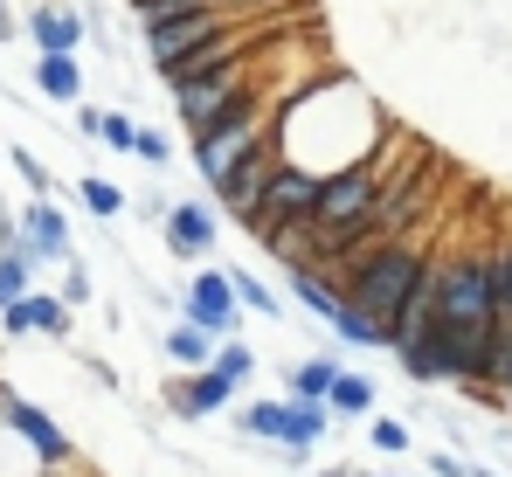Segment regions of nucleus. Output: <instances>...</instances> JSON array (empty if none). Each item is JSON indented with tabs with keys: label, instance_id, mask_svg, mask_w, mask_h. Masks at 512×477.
<instances>
[{
	"label": "nucleus",
	"instance_id": "nucleus-13",
	"mask_svg": "<svg viewBox=\"0 0 512 477\" xmlns=\"http://www.w3.org/2000/svg\"><path fill=\"white\" fill-rule=\"evenodd\" d=\"M229 395H236V381H229L222 367H194V381H180V388H173V415L201 422V415L229 408Z\"/></svg>",
	"mask_w": 512,
	"mask_h": 477
},
{
	"label": "nucleus",
	"instance_id": "nucleus-3",
	"mask_svg": "<svg viewBox=\"0 0 512 477\" xmlns=\"http://www.w3.org/2000/svg\"><path fill=\"white\" fill-rule=\"evenodd\" d=\"M326 401H250L243 408V429L263 436V443H284L291 457H305V450H319V436H326Z\"/></svg>",
	"mask_w": 512,
	"mask_h": 477
},
{
	"label": "nucleus",
	"instance_id": "nucleus-15",
	"mask_svg": "<svg viewBox=\"0 0 512 477\" xmlns=\"http://www.w3.org/2000/svg\"><path fill=\"white\" fill-rule=\"evenodd\" d=\"M167 360H173V367H187V374L208 367V360H215V332H201L194 318H180V325L167 332Z\"/></svg>",
	"mask_w": 512,
	"mask_h": 477
},
{
	"label": "nucleus",
	"instance_id": "nucleus-9",
	"mask_svg": "<svg viewBox=\"0 0 512 477\" xmlns=\"http://www.w3.org/2000/svg\"><path fill=\"white\" fill-rule=\"evenodd\" d=\"M14 242H21L35 263H70V222H63V208H56L49 194H35V201L21 208V222H14Z\"/></svg>",
	"mask_w": 512,
	"mask_h": 477
},
{
	"label": "nucleus",
	"instance_id": "nucleus-7",
	"mask_svg": "<svg viewBox=\"0 0 512 477\" xmlns=\"http://www.w3.org/2000/svg\"><path fill=\"white\" fill-rule=\"evenodd\" d=\"M277 166H284V153H277V139H270V146H256L229 180H215V201H222L236 222H250L256 208H263V194H270V180H277Z\"/></svg>",
	"mask_w": 512,
	"mask_h": 477
},
{
	"label": "nucleus",
	"instance_id": "nucleus-20",
	"mask_svg": "<svg viewBox=\"0 0 512 477\" xmlns=\"http://www.w3.org/2000/svg\"><path fill=\"white\" fill-rule=\"evenodd\" d=\"M229 284H236V298L250 305V312H263V318H284V305L263 291V277H250V270H229Z\"/></svg>",
	"mask_w": 512,
	"mask_h": 477
},
{
	"label": "nucleus",
	"instance_id": "nucleus-5",
	"mask_svg": "<svg viewBox=\"0 0 512 477\" xmlns=\"http://www.w3.org/2000/svg\"><path fill=\"white\" fill-rule=\"evenodd\" d=\"M215 35H229V7H201V14H180V21H153V28H146V49H153V63L167 70L180 56L208 49Z\"/></svg>",
	"mask_w": 512,
	"mask_h": 477
},
{
	"label": "nucleus",
	"instance_id": "nucleus-6",
	"mask_svg": "<svg viewBox=\"0 0 512 477\" xmlns=\"http://www.w3.org/2000/svg\"><path fill=\"white\" fill-rule=\"evenodd\" d=\"M180 305H187V318H194L201 332H215V339H236V325H243V298H236L229 270H201Z\"/></svg>",
	"mask_w": 512,
	"mask_h": 477
},
{
	"label": "nucleus",
	"instance_id": "nucleus-4",
	"mask_svg": "<svg viewBox=\"0 0 512 477\" xmlns=\"http://www.w3.org/2000/svg\"><path fill=\"white\" fill-rule=\"evenodd\" d=\"M256 146H270V111H250V118H222V125H208V132H194V166H201V180L215 187V180H229Z\"/></svg>",
	"mask_w": 512,
	"mask_h": 477
},
{
	"label": "nucleus",
	"instance_id": "nucleus-19",
	"mask_svg": "<svg viewBox=\"0 0 512 477\" xmlns=\"http://www.w3.org/2000/svg\"><path fill=\"white\" fill-rule=\"evenodd\" d=\"M208 367H222V374H229V381L243 388V381H250V374H256V353H250V346H243V339H222Z\"/></svg>",
	"mask_w": 512,
	"mask_h": 477
},
{
	"label": "nucleus",
	"instance_id": "nucleus-11",
	"mask_svg": "<svg viewBox=\"0 0 512 477\" xmlns=\"http://www.w3.org/2000/svg\"><path fill=\"white\" fill-rule=\"evenodd\" d=\"M84 28H90L84 14H77V7H56V0L28 14V42H35V56H77Z\"/></svg>",
	"mask_w": 512,
	"mask_h": 477
},
{
	"label": "nucleus",
	"instance_id": "nucleus-27",
	"mask_svg": "<svg viewBox=\"0 0 512 477\" xmlns=\"http://www.w3.org/2000/svg\"><path fill=\"white\" fill-rule=\"evenodd\" d=\"M97 125H104V111H97V104H77V132H84V139H97Z\"/></svg>",
	"mask_w": 512,
	"mask_h": 477
},
{
	"label": "nucleus",
	"instance_id": "nucleus-22",
	"mask_svg": "<svg viewBox=\"0 0 512 477\" xmlns=\"http://www.w3.org/2000/svg\"><path fill=\"white\" fill-rule=\"evenodd\" d=\"M485 388L512 395V318H499V346H492V381Z\"/></svg>",
	"mask_w": 512,
	"mask_h": 477
},
{
	"label": "nucleus",
	"instance_id": "nucleus-28",
	"mask_svg": "<svg viewBox=\"0 0 512 477\" xmlns=\"http://www.w3.org/2000/svg\"><path fill=\"white\" fill-rule=\"evenodd\" d=\"M7 35H14V14H7V0H0V42H7Z\"/></svg>",
	"mask_w": 512,
	"mask_h": 477
},
{
	"label": "nucleus",
	"instance_id": "nucleus-2",
	"mask_svg": "<svg viewBox=\"0 0 512 477\" xmlns=\"http://www.w3.org/2000/svg\"><path fill=\"white\" fill-rule=\"evenodd\" d=\"M443 291H436V318H499V263L464 249V256H436Z\"/></svg>",
	"mask_w": 512,
	"mask_h": 477
},
{
	"label": "nucleus",
	"instance_id": "nucleus-26",
	"mask_svg": "<svg viewBox=\"0 0 512 477\" xmlns=\"http://www.w3.org/2000/svg\"><path fill=\"white\" fill-rule=\"evenodd\" d=\"M492 263H499V318H512V242L492 249Z\"/></svg>",
	"mask_w": 512,
	"mask_h": 477
},
{
	"label": "nucleus",
	"instance_id": "nucleus-8",
	"mask_svg": "<svg viewBox=\"0 0 512 477\" xmlns=\"http://www.w3.org/2000/svg\"><path fill=\"white\" fill-rule=\"evenodd\" d=\"M0 415H7V422H14V436H21V443L42 457V471H70V436L49 422V408H35L28 395H14V388H7Z\"/></svg>",
	"mask_w": 512,
	"mask_h": 477
},
{
	"label": "nucleus",
	"instance_id": "nucleus-24",
	"mask_svg": "<svg viewBox=\"0 0 512 477\" xmlns=\"http://www.w3.org/2000/svg\"><path fill=\"white\" fill-rule=\"evenodd\" d=\"M132 153L146 159V166H167V159H173V139H167V132H146V125H139V146H132Z\"/></svg>",
	"mask_w": 512,
	"mask_h": 477
},
{
	"label": "nucleus",
	"instance_id": "nucleus-10",
	"mask_svg": "<svg viewBox=\"0 0 512 477\" xmlns=\"http://www.w3.org/2000/svg\"><path fill=\"white\" fill-rule=\"evenodd\" d=\"M0 325H7V339H28V332L63 339V332H70V298H56V291H28V298L0 305Z\"/></svg>",
	"mask_w": 512,
	"mask_h": 477
},
{
	"label": "nucleus",
	"instance_id": "nucleus-14",
	"mask_svg": "<svg viewBox=\"0 0 512 477\" xmlns=\"http://www.w3.org/2000/svg\"><path fill=\"white\" fill-rule=\"evenodd\" d=\"M35 90H42L49 104H77V97H84L77 56H35Z\"/></svg>",
	"mask_w": 512,
	"mask_h": 477
},
{
	"label": "nucleus",
	"instance_id": "nucleus-17",
	"mask_svg": "<svg viewBox=\"0 0 512 477\" xmlns=\"http://www.w3.org/2000/svg\"><path fill=\"white\" fill-rule=\"evenodd\" d=\"M326 408H340V415H367L374 408V381L367 374H333V395H326Z\"/></svg>",
	"mask_w": 512,
	"mask_h": 477
},
{
	"label": "nucleus",
	"instance_id": "nucleus-23",
	"mask_svg": "<svg viewBox=\"0 0 512 477\" xmlns=\"http://www.w3.org/2000/svg\"><path fill=\"white\" fill-rule=\"evenodd\" d=\"M367 436H374V450H381V457H402V450H409V429H402L395 415H374V429H367Z\"/></svg>",
	"mask_w": 512,
	"mask_h": 477
},
{
	"label": "nucleus",
	"instance_id": "nucleus-12",
	"mask_svg": "<svg viewBox=\"0 0 512 477\" xmlns=\"http://www.w3.org/2000/svg\"><path fill=\"white\" fill-rule=\"evenodd\" d=\"M167 249L173 256H208L215 249V208L208 201H173L167 208Z\"/></svg>",
	"mask_w": 512,
	"mask_h": 477
},
{
	"label": "nucleus",
	"instance_id": "nucleus-29",
	"mask_svg": "<svg viewBox=\"0 0 512 477\" xmlns=\"http://www.w3.org/2000/svg\"><path fill=\"white\" fill-rule=\"evenodd\" d=\"M35 477H70V471H35Z\"/></svg>",
	"mask_w": 512,
	"mask_h": 477
},
{
	"label": "nucleus",
	"instance_id": "nucleus-21",
	"mask_svg": "<svg viewBox=\"0 0 512 477\" xmlns=\"http://www.w3.org/2000/svg\"><path fill=\"white\" fill-rule=\"evenodd\" d=\"M97 146H111V153H132V146H139V125H132L125 111H104V125H97Z\"/></svg>",
	"mask_w": 512,
	"mask_h": 477
},
{
	"label": "nucleus",
	"instance_id": "nucleus-18",
	"mask_svg": "<svg viewBox=\"0 0 512 477\" xmlns=\"http://www.w3.org/2000/svg\"><path fill=\"white\" fill-rule=\"evenodd\" d=\"M333 374H340V360H305V367L291 374V395L298 401H326L333 395Z\"/></svg>",
	"mask_w": 512,
	"mask_h": 477
},
{
	"label": "nucleus",
	"instance_id": "nucleus-16",
	"mask_svg": "<svg viewBox=\"0 0 512 477\" xmlns=\"http://www.w3.org/2000/svg\"><path fill=\"white\" fill-rule=\"evenodd\" d=\"M77 201H84L97 222H118V215H125V187H118V180H97V173L77 180Z\"/></svg>",
	"mask_w": 512,
	"mask_h": 477
},
{
	"label": "nucleus",
	"instance_id": "nucleus-25",
	"mask_svg": "<svg viewBox=\"0 0 512 477\" xmlns=\"http://www.w3.org/2000/svg\"><path fill=\"white\" fill-rule=\"evenodd\" d=\"M7 159H14V173H21V180H28L35 194H49V173H42V159H35V153H21V146H14Z\"/></svg>",
	"mask_w": 512,
	"mask_h": 477
},
{
	"label": "nucleus",
	"instance_id": "nucleus-1",
	"mask_svg": "<svg viewBox=\"0 0 512 477\" xmlns=\"http://www.w3.org/2000/svg\"><path fill=\"white\" fill-rule=\"evenodd\" d=\"M429 263H436V256L423 249V236H388L381 249H367L340 284H346V298H353L367 318H381V325H388V318L409 305V291L423 284Z\"/></svg>",
	"mask_w": 512,
	"mask_h": 477
}]
</instances>
